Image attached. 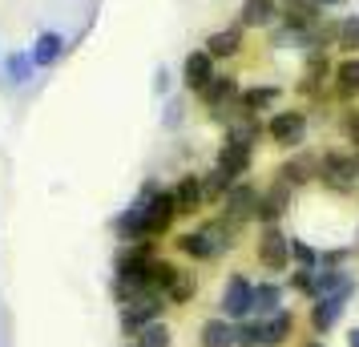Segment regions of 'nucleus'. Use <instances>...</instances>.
Listing matches in <instances>:
<instances>
[{
	"label": "nucleus",
	"mask_w": 359,
	"mask_h": 347,
	"mask_svg": "<svg viewBox=\"0 0 359 347\" xmlns=\"http://www.w3.org/2000/svg\"><path fill=\"white\" fill-rule=\"evenodd\" d=\"M238 231L222 222V218H210V222H198L194 231H182L178 234V250L194 263H210V259H222L230 247H234Z\"/></svg>",
	"instance_id": "nucleus-1"
},
{
	"label": "nucleus",
	"mask_w": 359,
	"mask_h": 347,
	"mask_svg": "<svg viewBox=\"0 0 359 347\" xmlns=\"http://www.w3.org/2000/svg\"><path fill=\"white\" fill-rule=\"evenodd\" d=\"M315 178H319L327 190H335V194H351V190H359V149L355 154H339V149L323 154Z\"/></svg>",
	"instance_id": "nucleus-2"
},
{
	"label": "nucleus",
	"mask_w": 359,
	"mask_h": 347,
	"mask_svg": "<svg viewBox=\"0 0 359 347\" xmlns=\"http://www.w3.org/2000/svg\"><path fill=\"white\" fill-rule=\"evenodd\" d=\"M142 202H146V234L149 243H158L170 226H174V218H178V202H174V190H162V186H146V194H142Z\"/></svg>",
	"instance_id": "nucleus-3"
},
{
	"label": "nucleus",
	"mask_w": 359,
	"mask_h": 347,
	"mask_svg": "<svg viewBox=\"0 0 359 347\" xmlns=\"http://www.w3.org/2000/svg\"><path fill=\"white\" fill-rule=\"evenodd\" d=\"M218 206H222V215H218V218L230 222L234 231H243L246 222H255V210H259V186H250L243 178V182H234L226 194H222Z\"/></svg>",
	"instance_id": "nucleus-4"
},
{
	"label": "nucleus",
	"mask_w": 359,
	"mask_h": 347,
	"mask_svg": "<svg viewBox=\"0 0 359 347\" xmlns=\"http://www.w3.org/2000/svg\"><path fill=\"white\" fill-rule=\"evenodd\" d=\"M222 319H230V323H243V319H250V311H255V283L246 279V275H230L226 287H222Z\"/></svg>",
	"instance_id": "nucleus-5"
},
{
	"label": "nucleus",
	"mask_w": 359,
	"mask_h": 347,
	"mask_svg": "<svg viewBox=\"0 0 359 347\" xmlns=\"http://www.w3.org/2000/svg\"><path fill=\"white\" fill-rule=\"evenodd\" d=\"M266 137L283 149H299L303 137H307V114H303V109H278V114L266 121Z\"/></svg>",
	"instance_id": "nucleus-6"
},
{
	"label": "nucleus",
	"mask_w": 359,
	"mask_h": 347,
	"mask_svg": "<svg viewBox=\"0 0 359 347\" xmlns=\"http://www.w3.org/2000/svg\"><path fill=\"white\" fill-rule=\"evenodd\" d=\"M294 202V186H287L283 178H275L271 186H262L259 190V210H255V222L262 226H278V218L291 210Z\"/></svg>",
	"instance_id": "nucleus-7"
},
{
	"label": "nucleus",
	"mask_w": 359,
	"mask_h": 347,
	"mask_svg": "<svg viewBox=\"0 0 359 347\" xmlns=\"http://www.w3.org/2000/svg\"><path fill=\"white\" fill-rule=\"evenodd\" d=\"M291 234H283L278 226H262L259 231V243H255V250H259V263L266 266V271H287V263H291Z\"/></svg>",
	"instance_id": "nucleus-8"
},
{
	"label": "nucleus",
	"mask_w": 359,
	"mask_h": 347,
	"mask_svg": "<svg viewBox=\"0 0 359 347\" xmlns=\"http://www.w3.org/2000/svg\"><path fill=\"white\" fill-rule=\"evenodd\" d=\"M162 307H165V299L154 295V291H146L142 299L126 303V307H121V335H130V339H133L146 323H154V319L162 315Z\"/></svg>",
	"instance_id": "nucleus-9"
},
{
	"label": "nucleus",
	"mask_w": 359,
	"mask_h": 347,
	"mask_svg": "<svg viewBox=\"0 0 359 347\" xmlns=\"http://www.w3.org/2000/svg\"><path fill=\"white\" fill-rule=\"evenodd\" d=\"M238 93H243V89H238V81H234V77H222V73H214V81L206 85L198 97H202V105H206L214 117H222L226 109H234V105H238Z\"/></svg>",
	"instance_id": "nucleus-10"
},
{
	"label": "nucleus",
	"mask_w": 359,
	"mask_h": 347,
	"mask_svg": "<svg viewBox=\"0 0 359 347\" xmlns=\"http://www.w3.org/2000/svg\"><path fill=\"white\" fill-rule=\"evenodd\" d=\"M351 295L355 291H335V295L311 299V327H315V335H327V331L339 323V315H343V307H347Z\"/></svg>",
	"instance_id": "nucleus-11"
},
{
	"label": "nucleus",
	"mask_w": 359,
	"mask_h": 347,
	"mask_svg": "<svg viewBox=\"0 0 359 347\" xmlns=\"http://www.w3.org/2000/svg\"><path fill=\"white\" fill-rule=\"evenodd\" d=\"M218 170L226 174L230 182H243L246 174H250V165H255V149L250 146H238V142H222V149H218Z\"/></svg>",
	"instance_id": "nucleus-12"
},
{
	"label": "nucleus",
	"mask_w": 359,
	"mask_h": 347,
	"mask_svg": "<svg viewBox=\"0 0 359 347\" xmlns=\"http://www.w3.org/2000/svg\"><path fill=\"white\" fill-rule=\"evenodd\" d=\"M114 234L121 238V243H149V234H146V202L137 198L133 206H126V210L114 218Z\"/></svg>",
	"instance_id": "nucleus-13"
},
{
	"label": "nucleus",
	"mask_w": 359,
	"mask_h": 347,
	"mask_svg": "<svg viewBox=\"0 0 359 347\" xmlns=\"http://www.w3.org/2000/svg\"><path fill=\"white\" fill-rule=\"evenodd\" d=\"M182 81H186L190 93H202V89L214 81V57H210V53H206V49L190 53V57H186V65H182Z\"/></svg>",
	"instance_id": "nucleus-14"
},
{
	"label": "nucleus",
	"mask_w": 359,
	"mask_h": 347,
	"mask_svg": "<svg viewBox=\"0 0 359 347\" xmlns=\"http://www.w3.org/2000/svg\"><path fill=\"white\" fill-rule=\"evenodd\" d=\"M259 331H262V347H283L294 335V315L287 307H278L275 315L259 319Z\"/></svg>",
	"instance_id": "nucleus-15"
},
{
	"label": "nucleus",
	"mask_w": 359,
	"mask_h": 347,
	"mask_svg": "<svg viewBox=\"0 0 359 347\" xmlns=\"http://www.w3.org/2000/svg\"><path fill=\"white\" fill-rule=\"evenodd\" d=\"M238 25L243 29H271V25H278V0H243Z\"/></svg>",
	"instance_id": "nucleus-16"
},
{
	"label": "nucleus",
	"mask_w": 359,
	"mask_h": 347,
	"mask_svg": "<svg viewBox=\"0 0 359 347\" xmlns=\"http://www.w3.org/2000/svg\"><path fill=\"white\" fill-rule=\"evenodd\" d=\"M331 89L339 101H355L359 97V57H347L331 69Z\"/></svg>",
	"instance_id": "nucleus-17"
},
{
	"label": "nucleus",
	"mask_w": 359,
	"mask_h": 347,
	"mask_svg": "<svg viewBox=\"0 0 359 347\" xmlns=\"http://www.w3.org/2000/svg\"><path fill=\"white\" fill-rule=\"evenodd\" d=\"M65 36L61 33H41L33 41V49H29V57H33V69H49V65H57L61 57H65Z\"/></svg>",
	"instance_id": "nucleus-18"
},
{
	"label": "nucleus",
	"mask_w": 359,
	"mask_h": 347,
	"mask_svg": "<svg viewBox=\"0 0 359 347\" xmlns=\"http://www.w3.org/2000/svg\"><path fill=\"white\" fill-rule=\"evenodd\" d=\"M278 20L287 25V29H311L315 20H323V13L311 4V0H287V4H278Z\"/></svg>",
	"instance_id": "nucleus-19"
},
{
	"label": "nucleus",
	"mask_w": 359,
	"mask_h": 347,
	"mask_svg": "<svg viewBox=\"0 0 359 347\" xmlns=\"http://www.w3.org/2000/svg\"><path fill=\"white\" fill-rule=\"evenodd\" d=\"M315 174H319V158H311V154H294L291 162H283V165H278V174H275V178H283L287 186H294V190H299V186L311 182Z\"/></svg>",
	"instance_id": "nucleus-20"
},
{
	"label": "nucleus",
	"mask_w": 359,
	"mask_h": 347,
	"mask_svg": "<svg viewBox=\"0 0 359 347\" xmlns=\"http://www.w3.org/2000/svg\"><path fill=\"white\" fill-rule=\"evenodd\" d=\"M198 347H234V323L214 315L198 327Z\"/></svg>",
	"instance_id": "nucleus-21"
},
{
	"label": "nucleus",
	"mask_w": 359,
	"mask_h": 347,
	"mask_svg": "<svg viewBox=\"0 0 359 347\" xmlns=\"http://www.w3.org/2000/svg\"><path fill=\"white\" fill-rule=\"evenodd\" d=\"M174 202H178V215H198L206 198H202V182H198V174H186L178 186H174Z\"/></svg>",
	"instance_id": "nucleus-22"
},
{
	"label": "nucleus",
	"mask_w": 359,
	"mask_h": 347,
	"mask_svg": "<svg viewBox=\"0 0 359 347\" xmlns=\"http://www.w3.org/2000/svg\"><path fill=\"white\" fill-rule=\"evenodd\" d=\"M238 49H243V25L238 29H218V33L206 36V53H210L214 61H226Z\"/></svg>",
	"instance_id": "nucleus-23"
},
{
	"label": "nucleus",
	"mask_w": 359,
	"mask_h": 347,
	"mask_svg": "<svg viewBox=\"0 0 359 347\" xmlns=\"http://www.w3.org/2000/svg\"><path fill=\"white\" fill-rule=\"evenodd\" d=\"M278 101V89L275 85H255V89H243L238 93V109L250 117H262V109H271Z\"/></svg>",
	"instance_id": "nucleus-24"
},
{
	"label": "nucleus",
	"mask_w": 359,
	"mask_h": 347,
	"mask_svg": "<svg viewBox=\"0 0 359 347\" xmlns=\"http://www.w3.org/2000/svg\"><path fill=\"white\" fill-rule=\"evenodd\" d=\"M278 307H283V287H278V283H259V287H255V311L250 315H259V319H266V315H275Z\"/></svg>",
	"instance_id": "nucleus-25"
},
{
	"label": "nucleus",
	"mask_w": 359,
	"mask_h": 347,
	"mask_svg": "<svg viewBox=\"0 0 359 347\" xmlns=\"http://www.w3.org/2000/svg\"><path fill=\"white\" fill-rule=\"evenodd\" d=\"M194 291H198L194 271H182V266H178V275H174V283L165 287V303H174V307H186V303L194 299Z\"/></svg>",
	"instance_id": "nucleus-26"
},
{
	"label": "nucleus",
	"mask_w": 359,
	"mask_h": 347,
	"mask_svg": "<svg viewBox=\"0 0 359 347\" xmlns=\"http://www.w3.org/2000/svg\"><path fill=\"white\" fill-rule=\"evenodd\" d=\"M174 275H178V266L170 263V259H154V263H149V275H146V287L154 295L165 299V287L174 283Z\"/></svg>",
	"instance_id": "nucleus-27"
},
{
	"label": "nucleus",
	"mask_w": 359,
	"mask_h": 347,
	"mask_svg": "<svg viewBox=\"0 0 359 347\" xmlns=\"http://www.w3.org/2000/svg\"><path fill=\"white\" fill-rule=\"evenodd\" d=\"M170 343H174V335H170V327H165L162 319L146 323V327L133 335V347H170Z\"/></svg>",
	"instance_id": "nucleus-28"
},
{
	"label": "nucleus",
	"mask_w": 359,
	"mask_h": 347,
	"mask_svg": "<svg viewBox=\"0 0 359 347\" xmlns=\"http://www.w3.org/2000/svg\"><path fill=\"white\" fill-rule=\"evenodd\" d=\"M198 182H202V198H206V202H222V194H226L230 186H234L226 174L218 170V165H214L210 174H198Z\"/></svg>",
	"instance_id": "nucleus-29"
},
{
	"label": "nucleus",
	"mask_w": 359,
	"mask_h": 347,
	"mask_svg": "<svg viewBox=\"0 0 359 347\" xmlns=\"http://www.w3.org/2000/svg\"><path fill=\"white\" fill-rule=\"evenodd\" d=\"M335 45L347 53H359V17H343L335 25Z\"/></svg>",
	"instance_id": "nucleus-30"
},
{
	"label": "nucleus",
	"mask_w": 359,
	"mask_h": 347,
	"mask_svg": "<svg viewBox=\"0 0 359 347\" xmlns=\"http://www.w3.org/2000/svg\"><path fill=\"white\" fill-rule=\"evenodd\" d=\"M4 69H8V81L25 85L29 77H33V57H29V53H8V61H4Z\"/></svg>",
	"instance_id": "nucleus-31"
},
{
	"label": "nucleus",
	"mask_w": 359,
	"mask_h": 347,
	"mask_svg": "<svg viewBox=\"0 0 359 347\" xmlns=\"http://www.w3.org/2000/svg\"><path fill=\"white\" fill-rule=\"evenodd\" d=\"M234 347H262L259 319H243V323H234Z\"/></svg>",
	"instance_id": "nucleus-32"
},
{
	"label": "nucleus",
	"mask_w": 359,
	"mask_h": 347,
	"mask_svg": "<svg viewBox=\"0 0 359 347\" xmlns=\"http://www.w3.org/2000/svg\"><path fill=\"white\" fill-rule=\"evenodd\" d=\"M291 263L294 266H319V250L315 247H307V243H303V238H291Z\"/></svg>",
	"instance_id": "nucleus-33"
},
{
	"label": "nucleus",
	"mask_w": 359,
	"mask_h": 347,
	"mask_svg": "<svg viewBox=\"0 0 359 347\" xmlns=\"http://www.w3.org/2000/svg\"><path fill=\"white\" fill-rule=\"evenodd\" d=\"M315 271H319V266H294L291 287L299 291V295H307V299H311V291H315Z\"/></svg>",
	"instance_id": "nucleus-34"
},
{
	"label": "nucleus",
	"mask_w": 359,
	"mask_h": 347,
	"mask_svg": "<svg viewBox=\"0 0 359 347\" xmlns=\"http://www.w3.org/2000/svg\"><path fill=\"white\" fill-rule=\"evenodd\" d=\"M343 133H347V142L359 149V109H351V114L343 117Z\"/></svg>",
	"instance_id": "nucleus-35"
},
{
	"label": "nucleus",
	"mask_w": 359,
	"mask_h": 347,
	"mask_svg": "<svg viewBox=\"0 0 359 347\" xmlns=\"http://www.w3.org/2000/svg\"><path fill=\"white\" fill-rule=\"evenodd\" d=\"M319 13H331V8H339V4H347V0H311Z\"/></svg>",
	"instance_id": "nucleus-36"
},
{
	"label": "nucleus",
	"mask_w": 359,
	"mask_h": 347,
	"mask_svg": "<svg viewBox=\"0 0 359 347\" xmlns=\"http://www.w3.org/2000/svg\"><path fill=\"white\" fill-rule=\"evenodd\" d=\"M347 347H359V327H351V335H347Z\"/></svg>",
	"instance_id": "nucleus-37"
},
{
	"label": "nucleus",
	"mask_w": 359,
	"mask_h": 347,
	"mask_svg": "<svg viewBox=\"0 0 359 347\" xmlns=\"http://www.w3.org/2000/svg\"><path fill=\"white\" fill-rule=\"evenodd\" d=\"M307 347H327V343H307Z\"/></svg>",
	"instance_id": "nucleus-38"
},
{
	"label": "nucleus",
	"mask_w": 359,
	"mask_h": 347,
	"mask_svg": "<svg viewBox=\"0 0 359 347\" xmlns=\"http://www.w3.org/2000/svg\"><path fill=\"white\" fill-rule=\"evenodd\" d=\"M355 247H359V234H355Z\"/></svg>",
	"instance_id": "nucleus-39"
},
{
	"label": "nucleus",
	"mask_w": 359,
	"mask_h": 347,
	"mask_svg": "<svg viewBox=\"0 0 359 347\" xmlns=\"http://www.w3.org/2000/svg\"><path fill=\"white\" fill-rule=\"evenodd\" d=\"M130 347H133V343H130Z\"/></svg>",
	"instance_id": "nucleus-40"
}]
</instances>
